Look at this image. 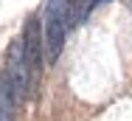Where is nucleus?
<instances>
[{
	"mask_svg": "<svg viewBox=\"0 0 132 121\" xmlns=\"http://www.w3.org/2000/svg\"><path fill=\"white\" fill-rule=\"evenodd\" d=\"M3 76H6L14 99L20 101V99L26 96V90H28V65H26V54H23V40H11V45L6 51Z\"/></svg>",
	"mask_w": 132,
	"mask_h": 121,
	"instance_id": "obj_2",
	"label": "nucleus"
},
{
	"mask_svg": "<svg viewBox=\"0 0 132 121\" xmlns=\"http://www.w3.org/2000/svg\"><path fill=\"white\" fill-rule=\"evenodd\" d=\"M14 104H17V99H14L9 82H6V76H3V71H0V121H11Z\"/></svg>",
	"mask_w": 132,
	"mask_h": 121,
	"instance_id": "obj_4",
	"label": "nucleus"
},
{
	"mask_svg": "<svg viewBox=\"0 0 132 121\" xmlns=\"http://www.w3.org/2000/svg\"><path fill=\"white\" fill-rule=\"evenodd\" d=\"M90 6H93V0H68V25L84 23Z\"/></svg>",
	"mask_w": 132,
	"mask_h": 121,
	"instance_id": "obj_5",
	"label": "nucleus"
},
{
	"mask_svg": "<svg viewBox=\"0 0 132 121\" xmlns=\"http://www.w3.org/2000/svg\"><path fill=\"white\" fill-rule=\"evenodd\" d=\"M65 31H68V0H48V6H45V54H48L51 65L62 54Z\"/></svg>",
	"mask_w": 132,
	"mask_h": 121,
	"instance_id": "obj_1",
	"label": "nucleus"
},
{
	"mask_svg": "<svg viewBox=\"0 0 132 121\" xmlns=\"http://www.w3.org/2000/svg\"><path fill=\"white\" fill-rule=\"evenodd\" d=\"M23 54H26V65L28 73L39 71V62H42V28H39V20L31 17L26 23V31H23Z\"/></svg>",
	"mask_w": 132,
	"mask_h": 121,
	"instance_id": "obj_3",
	"label": "nucleus"
},
{
	"mask_svg": "<svg viewBox=\"0 0 132 121\" xmlns=\"http://www.w3.org/2000/svg\"><path fill=\"white\" fill-rule=\"evenodd\" d=\"M98 3H110V0H98Z\"/></svg>",
	"mask_w": 132,
	"mask_h": 121,
	"instance_id": "obj_6",
	"label": "nucleus"
}]
</instances>
